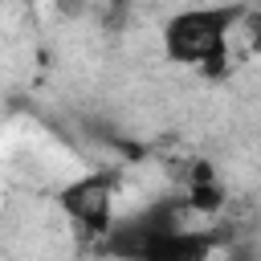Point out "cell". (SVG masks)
Returning <instances> with one entry per match:
<instances>
[{
  "instance_id": "277c9868",
  "label": "cell",
  "mask_w": 261,
  "mask_h": 261,
  "mask_svg": "<svg viewBox=\"0 0 261 261\" xmlns=\"http://www.w3.org/2000/svg\"><path fill=\"white\" fill-rule=\"evenodd\" d=\"M212 249V237H204V232H188V228H167L163 237H155L151 245H147V261H196V257H204Z\"/></svg>"
},
{
  "instance_id": "8992f818",
  "label": "cell",
  "mask_w": 261,
  "mask_h": 261,
  "mask_svg": "<svg viewBox=\"0 0 261 261\" xmlns=\"http://www.w3.org/2000/svg\"><path fill=\"white\" fill-rule=\"evenodd\" d=\"M253 49H261V33H257V41H253Z\"/></svg>"
},
{
  "instance_id": "3957f363",
  "label": "cell",
  "mask_w": 261,
  "mask_h": 261,
  "mask_svg": "<svg viewBox=\"0 0 261 261\" xmlns=\"http://www.w3.org/2000/svg\"><path fill=\"white\" fill-rule=\"evenodd\" d=\"M175 224H179L175 204L159 200V204H151V208L135 212L130 220L110 224V253H122V257H143V253H147V245H151L155 237H163L167 228H175Z\"/></svg>"
},
{
  "instance_id": "5b68a950",
  "label": "cell",
  "mask_w": 261,
  "mask_h": 261,
  "mask_svg": "<svg viewBox=\"0 0 261 261\" xmlns=\"http://www.w3.org/2000/svg\"><path fill=\"white\" fill-rule=\"evenodd\" d=\"M192 204H196V208H216V204H220V188L208 179V171H200V175L192 179Z\"/></svg>"
},
{
  "instance_id": "6da1fadb",
  "label": "cell",
  "mask_w": 261,
  "mask_h": 261,
  "mask_svg": "<svg viewBox=\"0 0 261 261\" xmlns=\"http://www.w3.org/2000/svg\"><path fill=\"white\" fill-rule=\"evenodd\" d=\"M245 4H196L163 20V53L175 65H196L212 77L228 69V41L245 20Z\"/></svg>"
},
{
  "instance_id": "7a4b0ae2",
  "label": "cell",
  "mask_w": 261,
  "mask_h": 261,
  "mask_svg": "<svg viewBox=\"0 0 261 261\" xmlns=\"http://www.w3.org/2000/svg\"><path fill=\"white\" fill-rule=\"evenodd\" d=\"M114 188H118L114 171H90V175H82V179L61 188V208L86 232H110V224H114V216H110Z\"/></svg>"
}]
</instances>
